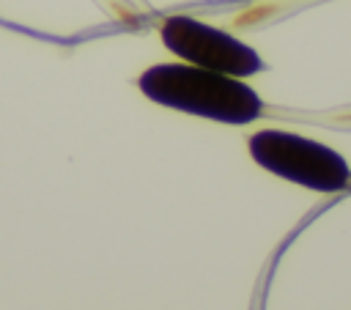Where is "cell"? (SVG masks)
<instances>
[{"label": "cell", "mask_w": 351, "mask_h": 310, "mask_svg": "<svg viewBox=\"0 0 351 310\" xmlns=\"http://www.w3.org/2000/svg\"><path fill=\"white\" fill-rule=\"evenodd\" d=\"M137 88L154 104L233 126L252 123L266 112L263 99L241 77L192 63H156L140 74Z\"/></svg>", "instance_id": "cell-1"}, {"label": "cell", "mask_w": 351, "mask_h": 310, "mask_svg": "<svg viewBox=\"0 0 351 310\" xmlns=\"http://www.w3.org/2000/svg\"><path fill=\"white\" fill-rule=\"evenodd\" d=\"M247 148L255 165L304 189H313V192L351 189L348 162L335 148L318 140L282 132V129H261L247 140Z\"/></svg>", "instance_id": "cell-2"}, {"label": "cell", "mask_w": 351, "mask_h": 310, "mask_svg": "<svg viewBox=\"0 0 351 310\" xmlns=\"http://www.w3.org/2000/svg\"><path fill=\"white\" fill-rule=\"evenodd\" d=\"M159 38L184 63L222 71L230 77L244 80V77H252L266 69L263 58L250 44H244L236 36H230L219 27H211L195 16H186V14L167 16L159 25Z\"/></svg>", "instance_id": "cell-3"}]
</instances>
